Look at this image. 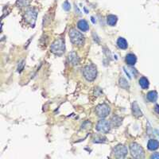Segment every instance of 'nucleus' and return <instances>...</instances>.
I'll return each mask as SVG.
<instances>
[{
    "label": "nucleus",
    "instance_id": "3",
    "mask_svg": "<svg viewBox=\"0 0 159 159\" xmlns=\"http://www.w3.org/2000/svg\"><path fill=\"white\" fill-rule=\"evenodd\" d=\"M130 154L133 157L138 159H142L145 157V151L143 147L137 143H132L130 145Z\"/></svg>",
    "mask_w": 159,
    "mask_h": 159
},
{
    "label": "nucleus",
    "instance_id": "24",
    "mask_svg": "<svg viewBox=\"0 0 159 159\" xmlns=\"http://www.w3.org/2000/svg\"><path fill=\"white\" fill-rule=\"evenodd\" d=\"M150 158H152V159H155V158L159 159V153H158V152L154 153V154L150 156Z\"/></svg>",
    "mask_w": 159,
    "mask_h": 159
},
{
    "label": "nucleus",
    "instance_id": "7",
    "mask_svg": "<svg viewBox=\"0 0 159 159\" xmlns=\"http://www.w3.org/2000/svg\"><path fill=\"white\" fill-rule=\"evenodd\" d=\"M111 111V108L108 105L106 104V103H102V104L98 105L97 107H96V112L97 116L99 118H103L107 117L109 115Z\"/></svg>",
    "mask_w": 159,
    "mask_h": 159
},
{
    "label": "nucleus",
    "instance_id": "21",
    "mask_svg": "<svg viewBox=\"0 0 159 159\" xmlns=\"http://www.w3.org/2000/svg\"><path fill=\"white\" fill-rule=\"evenodd\" d=\"M105 140H106V138H103L102 136H99V137H96V139H94V143H104Z\"/></svg>",
    "mask_w": 159,
    "mask_h": 159
},
{
    "label": "nucleus",
    "instance_id": "4",
    "mask_svg": "<svg viewBox=\"0 0 159 159\" xmlns=\"http://www.w3.org/2000/svg\"><path fill=\"white\" fill-rule=\"evenodd\" d=\"M50 50L52 53H54V54L57 55V56H61V55L63 54L65 50V45L64 40H56V41L51 45Z\"/></svg>",
    "mask_w": 159,
    "mask_h": 159
},
{
    "label": "nucleus",
    "instance_id": "23",
    "mask_svg": "<svg viewBox=\"0 0 159 159\" xmlns=\"http://www.w3.org/2000/svg\"><path fill=\"white\" fill-rule=\"evenodd\" d=\"M63 8L65 11H69V10L71 9V4L69 3V1H65L63 4Z\"/></svg>",
    "mask_w": 159,
    "mask_h": 159
},
{
    "label": "nucleus",
    "instance_id": "8",
    "mask_svg": "<svg viewBox=\"0 0 159 159\" xmlns=\"http://www.w3.org/2000/svg\"><path fill=\"white\" fill-rule=\"evenodd\" d=\"M96 130L100 133H108L111 130V123L105 119H101L98 122L96 125Z\"/></svg>",
    "mask_w": 159,
    "mask_h": 159
},
{
    "label": "nucleus",
    "instance_id": "14",
    "mask_svg": "<svg viewBox=\"0 0 159 159\" xmlns=\"http://www.w3.org/2000/svg\"><path fill=\"white\" fill-rule=\"evenodd\" d=\"M77 27L79 28L80 30L83 31V32H86V31H88L89 30V24H88V22L84 19L80 20L79 22H78Z\"/></svg>",
    "mask_w": 159,
    "mask_h": 159
},
{
    "label": "nucleus",
    "instance_id": "17",
    "mask_svg": "<svg viewBox=\"0 0 159 159\" xmlns=\"http://www.w3.org/2000/svg\"><path fill=\"white\" fill-rule=\"evenodd\" d=\"M118 18L117 16L113 15H110L107 17V22L109 25L111 26H114L116 23H117Z\"/></svg>",
    "mask_w": 159,
    "mask_h": 159
},
{
    "label": "nucleus",
    "instance_id": "5",
    "mask_svg": "<svg viewBox=\"0 0 159 159\" xmlns=\"http://www.w3.org/2000/svg\"><path fill=\"white\" fill-rule=\"evenodd\" d=\"M37 16H38V14H37L35 10L28 9L27 11H25V14H24L23 18L25 22L34 27L35 25V22H36Z\"/></svg>",
    "mask_w": 159,
    "mask_h": 159
},
{
    "label": "nucleus",
    "instance_id": "10",
    "mask_svg": "<svg viewBox=\"0 0 159 159\" xmlns=\"http://www.w3.org/2000/svg\"><path fill=\"white\" fill-rule=\"evenodd\" d=\"M147 148L150 151H154L159 148V142L157 139H150L147 143Z\"/></svg>",
    "mask_w": 159,
    "mask_h": 159
},
{
    "label": "nucleus",
    "instance_id": "11",
    "mask_svg": "<svg viewBox=\"0 0 159 159\" xmlns=\"http://www.w3.org/2000/svg\"><path fill=\"white\" fill-rule=\"evenodd\" d=\"M126 63L127 64L130 66H133L136 64L137 62V57H136L134 53H128V54L126 56Z\"/></svg>",
    "mask_w": 159,
    "mask_h": 159
},
{
    "label": "nucleus",
    "instance_id": "20",
    "mask_svg": "<svg viewBox=\"0 0 159 159\" xmlns=\"http://www.w3.org/2000/svg\"><path fill=\"white\" fill-rule=\"evenodd\" d=\"M119 85L123 89H128L129 84L127 83V80H125L124 78H120L119 79Z\"/></svg>",
    "mask_w": 159,
    "mask_h": 159
},
{
    "label": "nucleus",
    "instance_id": "15",
    "mask_svg": "<svg viewBox=\"0 0 159 159\" xmlns=\"http://www.w3.org/2000/svg\"><path fill=\"white\" fill-rule=\"evenodd\" d=\"M117 45L119 49H127L128 47V43L126 41V39L123 38H119L117 40Z\"/></svg>",
    "mask_w": 159,
    "mask_h": 159
},
{
    "label": "nucleus",
    "instance_id": "9",
    "mask_svg": "<svg viewBox=\"0 0 159 159\" xmlns=\"http://www.w3.org/2000/svg\"><path fill=\"white\" fill-rule=\"evenodd\" d=\"M132 113H133V116H135L136 118L142 117L143 115L141 109H140V107H139V104H138L137 102L135 101L132 103Z\"/></svg>",
    "mask_w": 159,
    "mask_h": 159
},
{
    "label": "nucleus",
    "instance_id": "2",
    "mask_svg": "<svg viewBox=\"0 0 159 159\" xmlns=\"http://www.w3.org/2000/svg\"><path fill=\"white\" fill-rule=\"evenodd\" d=\"M83 75L88 81H93L97 76V69L92 64L86 65L83 69Z\"/></svg>",
    "mask_w": 159,
    "mask_h": 159
},
{
    "label": "nucleus",
    "instance_id": "19",
    "mask_svg": "<svg viewBox=\"0 0 159 159\" xmlns=\"http://www.w3.org/2000/svg\"><path fill=\"white\" fill-rule=\"evenodd\" d=\"M30 0H17V6L19 7H24L29 5Z\"/></svg>",
    "mask_w": 159,
    "mask_h": 159
},
{
    "label": "nucleus",
    "instance_id": "16",
    "mask_svg": "<svg viewBox=\"0 0 159 159\" xmlns=\"http://www.w3.org/2000/svg\"><path fill=\"white\" fill-rule=\"evenodd\" d=\"M139 84L140 85V87L143 89H147L150 86V82H149V80L145 76H142L139 80Z\"/></svg>",
    "mask_w": 159,
    "mask_h": 159
},
{
    "label": "nucleus",
    "instance_id": "6",
    "mask_svg": "<svg viewBox=\"0 0 159 159\" xmlns=\"http://www.w3.org/2000/svg\"><path fill=\"white\" fill-rule=\"evenodd\" d=\"M128 150L124 145H118L113 149V154L117 158H124L127 155Z\"/></svg>",
    "mask_w": 159,
    "mask_h": 159
},
{
    "label": "nucleus",
    "instance_id": "12",
    "mask_svg": "<svg viewBox=\"0 0 159 159\" xmlns=\"http://www.w3.org/2000/svg\"><path fill=\"white\" fill-rule=\"evenodd\" d=\"M147 98L148 101H150V103H155L157 100V98H158V94L156 91H150L147 93Z\"/></svg>",
    "mask_w": 159,
    "mask_h": 159
},
{
    "label": "nucleus",
    "instance_id": "25",
    "mask_svg": "<svg viewBox=\"0 0 159 159\" xmlns=\"http://www.w3.org/2000/svg\"><path fill=\"white\" fill-rule=\"evenodd\" d=\"M154 111L157 114H159V105L158 104H156L155 107H154Z\"/></svg>",
    "mask_w": 159,
    "mask_h": 159
},
{
    "label": "nucleus",
    "instance_id": "18",
    "mask_svg": "<svg viewBox=\"0 0 159 159\" xmlns=\"http://www.w3.org/2000/svg\"><path fill=\"white\" fill-rule=\"evenodd\" d=\"M122 120H123V119H121L119 116H114L111 119V124L114 127H119V125H121Z\"/></svg>",
    "mask_w": 159,
    "mask_h": 159
},
{
    "label": "nucleus",
    "instance_id": "13",
    "mask_svg": "<svg viewBox=\"0 0 159 159\" xmlns=\"http://www.w3.org/2000/svg\"><path fill=\"white\" fill-rule=\"evenodd\" d=\"M69 61L72 65H77L80 63V58L76 52H72L69 55Z\"/></svg>",
    "mask_w": 159,
    "mask_h": 159
},
{
    "label": "nucleus",
    "instance_id": "22",
    "mask_svg": "<svg viewBox=\"0 0 159 159\" xmlns=\"http://www.w3.org/2000/svg\"><path fill=\"white\" fill-rule=\"evenodd\" d=\"M128 72H127V70H125V72H126V73H127V75L129 74V72H130V73H131V76H135L136 75H137V70H136L135 69H134V68H130V69H128Z\"/></svg>",
    "mask_w": 159,
    "mask_h": 159
},
{
    "label": "nucleus",
    "instance_id": "1",
    "mask_svg": "<svg viewBox=\"0 0 159 159\" xmlns=\"http://www.w3.org/2000/svg\"><path fill=\"white\" fill-rule=\"evenodd\" d=\"M69 38H70L71 42L77 46H81L84 43V35L76 29H71L69 30Z\"/></svg>",
    "mask_w": 159,
    "mask_h": 159
},
{
    "label": "nucleus",
    "instance_id": "26",
    "mask_svg": "<svg viewBox=\"0 0 159 159\" xmlns=\"http://www.w3.org/2000/svg\"><path fill=\"white\" fill-rule=\"evenodd\" d=\"M92 21L93 23H95V21H94V18H93V17H92Z\"/></svg>",
    "mask_w": 159,
    "mask_h": 159
}]
</instances>
